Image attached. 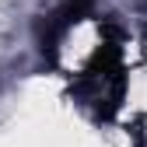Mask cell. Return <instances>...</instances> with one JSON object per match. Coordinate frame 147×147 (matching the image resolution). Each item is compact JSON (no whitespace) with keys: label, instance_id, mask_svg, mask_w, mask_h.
<instances>
[{"label":"cell","instance_id":"obj_1","mask_svg":"<svg viewBox=\"0 0 147 147\" xmlns=\"http://www.w3.org/2000/svg\"><path fill=\"white\" fill-rule=\"evenodd\" d=\"M126 95V67H123V49H119V32L109 28L95 56L84 63V70L74 81V98H77L95 119L112 123Z\"/></svg>","mask_w":147,"mask_h":147}]
</instances>
